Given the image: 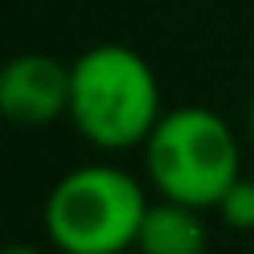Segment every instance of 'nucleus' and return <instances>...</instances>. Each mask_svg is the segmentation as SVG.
Returning a JSON list of instances; mask_svg holds the SVG:
<instances>
[{
  "label": "nucleus",
  "mask_w": 254,
  "mask_h": 254,
  "mask_svg": "<svg viewBox=\"0 0 254 254\" xmlns=\"http://www.w3.org/2000/svg\"><path fill=\"white\" fill-rule=\"evenodd\" d=\"M155 67L127 44H95L71 60L67 119L95 151L143 147L163 119Z\"/></svg>",
  "instance_id": "nucleus-1"
},
{
  "label": "nucleus",
  "mask_w": 254,
  "mask_h": 254,
  "mask_svg": "<svg viewBox=\"0 0 254 254\" xmlns=\"http://www.w3.org/2000/svg\"><path fill=\"white\" fill-rule=\"evenodd\" d=\"M246 135H250V143H254V95H250V107H246Z\"/></svg>",
  "instance_id": "nucleus-7"
},
{
  "label": "nucleus",
  "mask_w": 254,
  "mask_h": 254,
  "mask_svg": "<svg viewBox=\"0 0 254 254\" xmlns=\"http://www.w3.org/2000/svg\"><path fill=\"white\" fill-rule=\"evenodd\" d=\"M218 210V218L230 226V230H254V179H238L226 194H222V202L214 206Z\"/></svg>",
  "instance_id": "nucleus-6"
},
{
  "label": "nucleus",
  "mask_w": 254,
  "mask_h": 254,
  "mask_svg": "<svg viewBox=\"0 0 254 254\" xmlns=\"http://www.w3.org/2000/svg\"><path fill=\"white\" fill-rule=\"evenodd\" d=\"M210 234L202 222V210L159 198L147 206V218L139 226L135 250L139 254H206Z\"/></svg>",
  "instance_id": "nucleus-5"
},
{
  "label": "nucleus",
  "mask_w": 254,
  "mask_h": 254,
  "mask_svg": "<svg viewBox=\"0 0 254 254\" xmlns=\"http://www.w3.org/2000/svg\"><path fill=\"white\" fill-rule=\"evenodd\" d=\"M143 183L115 163L60 175L44 198V234L60 254H123L147 218Z\"/></svg>",
  "instance_id": "nucleus-3"
},
{
  "label": "nucleus",
  "mask_w": 254,
  "mask_h": 254,
  "mask_svg": "<svg viewBox=\"0 0 254 254\" xmlns=\"http://www.w3.org/2000/svg\"><path fill=\"white\" fill-rule=\"evenodd\" d=\"M4 254H40V250H36V246H24V242H16V246H8Z\"/></svg>",
  "instance_id": "nucleus-8"
},
{
  "label": "nucleus",
  "mask_w": 254,
  "mask_h": 254,
  "mask_svg": "<svg viewBox=\"0 0 254 254\" xmlns=\"http://www.w3.org/2000/svg\"><path fill=\"white\" fill-rule=\"evenodd\" d=\"M71 107V64L48 52H20L0 71V111L16 127H52Z\"/></svg>",
  "instance_id": "nucleus-4"
},
{
  "label": "nucleus",
  "mask_w": 254,
  "mask_h": 254,
  "mask_svg": "<svg viewBox=\"0 0 254 254\" xmlns=\"http://www.w3.org/2000/svg\"><path fill=\"white\" fill-rule=\"evenodd\" d=\"M143 167L159 198L214 210L242 179V143L210 107H175L143 143Z\"/></svg>",
  "instance_id": "nucleus-2"
}]
</instances>
